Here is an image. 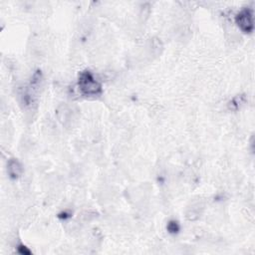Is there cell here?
I'll return each mask as SVG.
<instances>
[{"label":"cell","mask_w":255,"mask_h":255,"mask_svg":"<svg viewBox=\"0 0 255 255\" xmlns=\"http://www.w3.org/2000/svg\"><path fill=\"white\" fill-rule=\"evenodd\" d=\"M236 23L244 32H250L253 29V17L252 12L249 9L242 10L236 16Z\"/></svg>","instance_id":"obj_2"},{"label":"cell","mask_w":255,"mask_h":255,"mask_svg":"<svg viewBox=\"0 0 255 255\" xmlns=\"http://www.w3.org/2000/svg\"><path fill=\"white\" fill-rule=\"evenodd\" d=\"M79 89L85 96H97L102 93L100 83L93 77L90 72H83L79 77Z\"/></svg>","instance_id":"obj_1"},{"label":"cell","mask_w":255,"mask_h":255,"mask_svg":"<svg viewBox=\"0 0 255 255\" xmlns=\"http://www.w3.org/2000/svg\"><path fill=\"white\" fill-rule=\"evenodd\" d=\"M22 171V166L18 161L12 159L8 162V173L12 178H18L21 175Z\"/></svg>","instance_id":"obj_3"}]
</instances>
